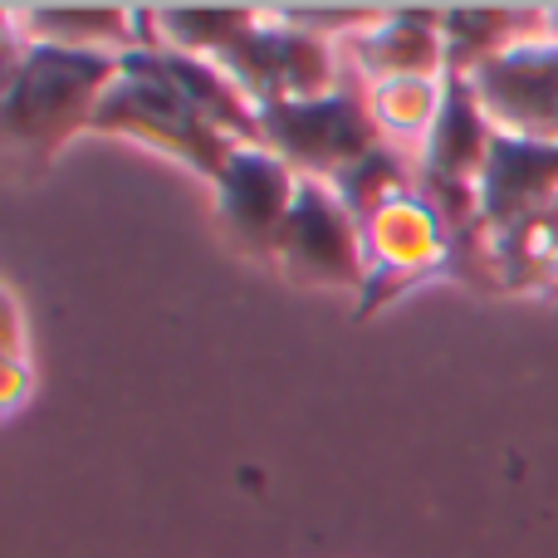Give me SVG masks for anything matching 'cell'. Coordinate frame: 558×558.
Wrapping results in <instances>:
<instances>
[{
	"label": "cell",
	"instance_id": "cell-1",
	"mask_svg": "<svg viewBox=\"0 0 558 558\" xmlns=\"http://www.w3.org/2000/svg\"><path fill=\"white\" fill-rule=\"evenodd\" d=\"M118 69H123V54H88V49L10 39L5 88H0L5 153L25 162L29 172H45L78 133L94 128V113L113 88Z\"/></svg>",
	"mask_w": 558,
	"mask_h": 558
},
{
	"label": "cell",
	"instance_id": "cell-2",
	"mask_svg": "<svg viewBox=\"0 0 558 558\" xmlns=\"http://www.w3.org/2000/svg\"><path fill=\"white\" fill-rule=\"evenodd\" d=\"M88 133L123 137V143H137V147H147V153H162V157H172V162H182L186 172L206 177V182H216L226 157L241 147L226 133H216V128L186 104L182 88L167 78L157 49H128L123 69H118L113 88H108L104 104H98Z\"/></svg>",
	"mask_w": 558,
	"mask_h": 558
},
{
	"label": "cell",
	"instance_id": "cell-3",
	"mask_svg": "<svg viewBox=\"0 0 558 558\" xmlns=\"http://www.w3.org/2000/svg\"><path fill=\"white\" fill-rule=\"evenodd\" d=\"M260 137L308 182H338L348 167H357L367 153L387 143L373 123L367 88L348 74V84L328 98L308 104H279L260 113Z\"/></svg>",
	"mask_w": 558,
	"mask_h": 558
},
{
	"label": "cell",
	"instance_id": "cell-4",
	"mask_svg": "<svg viewBox=\"0 0 558 558\" xmlns=\"http://www.w3.org/2000/svg\"><path fill=\"white\" fill-rule=\"evenodd\" d=\"M367 245V289L357 294V318H373L383 304L402 299L426 279H451L456 270V231L422 192L387 202L363 221Z\"/></svg>",
	"mask_w": 558,
	"mask_h": 558
},
{
	"label": "cell",
	"instance_id": "cell-5",
	"mask_svg": "<svg viewBox=\"0 0 558 558\" xmlns=\"http://www.w3.org/2000/svg\"><path fill=\"white\" fill-rule=\"evenodd\" d=\"M221 69L241 84V94L255 108L279 104H308V98H328L348 84L343 54L333 39H318L308 29L289 25L275 15V5L260 10V25L221 59Z\"/></svg>",
	"mask_w": 558,
	"mask_h": 558
},
{
	"label": "cell",
	"instance_id": "cell-6",
	"mask_svg": "<svg viewBox=\"0 0 558 558\" xmlns=\"http://www.w3.org/2000/svg\"><path fill=\"white\" fill-rule=\"evenodd\" d=\"M275 265L289 284L304 289H343L363 294L367 289V245L357 216L343 206V196L328 182L299 186L294 211L284 221V235L275 245Z\"/></svg>",
	"mask_w": 558,
	"mask_h": 558
},
{
	"label": "cell",
	"instance_id": "cell-7",
	"mask_svg": "<svg viewBox=\"0 0 558 558\" xmlns=\"http://www.w3.org/2000/svg\"><path fill=\"white\" fill-rule=\"evenodd\" d=\"M495 133L558 147V35H524L471 69Z\"/></svg>",
	"mask_w": 558,
	"mask_h": 558
},
{
	"label": "cell",
	"instance_id": "cell-8",
	"mask_svg": "<svg viewBox=\"0 0 558 558\" xmlns=\"http://www.w3.org/2000/svg\"><path fill=\"white\" fill-rule=\"evenodd\" d=\"M216 216H221L226 235L255 260H275V245L284 235V221L294 211V196L304 177L270 153L265 143H241L226 167L216 172Z\"/></svg>",
	"mask_w": 558,
	"mask_h": 558
},
{
	"label": "cell",
	"instance_id": "cell-9",
	"mask_svg": "<svg viewBox=\"0 0 558 558\" xmlns=\"http://www.w3.org/2000/svg\"><path fill=\"white\" fill-rule=\"evenodd\" d=\"M343 69L363 88L392 78H441L446 74V35L441 5H387L377 25L338 45Z\"/></svg>",
	"mask_w": 558,
	"mask_h": 558
},
{
	"label": "cell",
	"instance_id": "cell-10",
	"mask_svg": "<svg viewBox=\"0 0 558 558\" xmlns=\"http://www.w3.org/2000/svg\"><path fill=\"white\" fill-rule=\"evenodd\" d=\"M549 206H558V147L500 133L481 177V226L510 231Z\"/></svg>",
	"mask_w": 558,
	"mask_h": 558
},
{
	"label": "cell",
	"instance_id": "cell-11",
	"mask_svg": "<svg viewBox=\"0 0 558 558\" xmlns=\"http://www.w3.org/2000/svg\"><path fill=\"white\" fill-rule=\"evenodd\" d=\"M5 20V35L25 45L88 49V54L147 49L143 5H10Z\"/></svg>",
	"mask_w": 558,
	"mask_h": 558
},
{
	"label": "cell",
	"instance_id": "cell-12",
	"mask_svg": "<svg viewBox=\"0 0 558 558\" xmlns=\"http://www.w3.org/2000/svg\"><path fill=\"white\" fill-rule=\"evenodd\" d=\"M441 104H446V74L441 78H392V84L367 88V108H373L377 133L392 147H402V153H416L432 137Z\"/></svg>",
	"mask_w": 558,
	"mask_h": 558
},
{
	"label": "cell",
	"instance_id": "cell-13",
	"mask_svg": "<svg viewBox=\"0 0 558 558\" xmlns=\"http://www.w3.org/2000/svg\"><path fill=\"white\" fill-rule=\"evenodd\" d=\"M524 10L510 5H441V35H446V69L471 74L475 64H485L490 54L510 49L514 39H524L514 29Z\"/></svg>",
	"mask_w": 558,
	"mask_h": 558
},
{
	"label": "cell",
	"instance_id": "cell-14",
	"mask_svg": "<svg viewBox=\"0 0 558 558\" xmlns=\"http://www.w3.org/2000/svg\"><path fill=\"white\" fill-rule=\"evenodd\" d=\"M338 196H343V206L357 216V226L367 221L373 211H383L387 202H397V196L416 192V153H402V147L383 143L377 153H367L357 167H348L338 182H328Z\"/></svg>",
	"mask_w": 558,
	"mask_h": 558
},
{
	"label": "cell",
	"instance_id": "cell-15",
	"mask_svg": "<svg viewBox=\"0 0 558 558\" xmlns=\"http://www.w3.org/2000/svg\"><path fill=\"white\" fill-rule=\"evenodd\" d=\"M35 387H39V377L29 357H0V412L20 416L25 402L35 397Z\"/></svg>",
	"mask_w": 558,
	"mask_h": 558
},
{
	"label": "cell",
	"instance_id": "cell-16",
	"mask_svg": "<svg viewBox=\"0 0 558 558\" xmlns=\"http://www.w3.org/2000/svg\"><path fill=\"white\" fill-rule=\"evenodd\" d=\"M0 308H5V343H0V357H29V328H25V308H20L15 289L0 294Z\"/></svg>",
	"mask_w": 558,
	"mask_h": 558
},
{
	"label": "cell",
	"instance_id": "cell-17",
	"mask_svg": "<svg viewBox=\"0 0 558 558\" xmlns=\"http://www.w3.org/2000/svg\"><path fill=\"white\" fill-rule=\"evenodd\" d=\"M544 15V25H549V35H558V5H549V10H539Z\"/></svg>",
	"mask_w": 558,
	"mask_h": 558
}]
</instances>
